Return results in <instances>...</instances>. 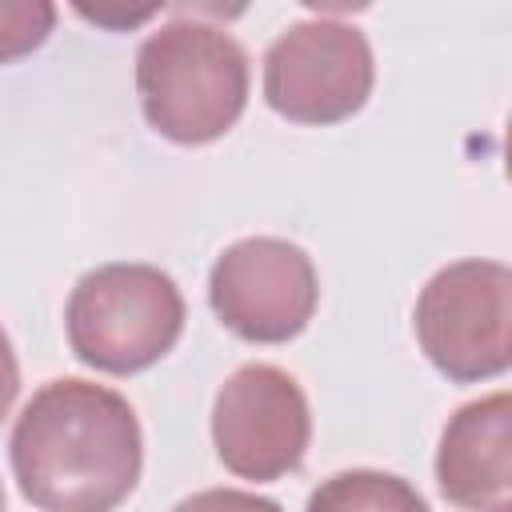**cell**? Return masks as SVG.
<instances>
[{
	"label": "cell",
	"mask_w": 512,
	"mask_h": 512,
	"mask_svg": "<svg viewBox=\"0 0 512 512\" xmlns=\"http://www.w3.org/2000/svg\"><path fill=\"white\" fill-rule=\"evenodd\" d=\"M8 460L24 500L40 512H116L140 484L144 432L116 388L60 376L20 408Z\"/></svg>",
	"instance_id": "1"
},
{
	"label": "cell",
	"mask_w": 512,
	"mask_h": 512,
	"mask_svg": "<svg viewBox=\"0 0 512 512\" xmlns=\"http://www.w3.org/2000/svg\"><path fill=\"white\" fill-rule=\"evenodd\" d=\"M140 112L172 144H212L248 108V52L200 16L180 12L144 36L136 52Z\"/></svg>",
	"instance_id": "2"
},
{
	"label": "cell",
	"mask_w": 512,
	"mask_h": 512,
	"mask_svg": "<svg viewBox=\"0 0 512 512\" xmlns=\"http://www.w3.org/2000/svg\"><path fill=\"white\" fill-rule=\"evenodd\" d=\"M64 332L80 364L108 376H136L176 348L184 332V296L156 264H100L68 292Z\"/></svg>",
	"instance_id": "3"
},
{
	"label": "cell",
	"mask_w": 512,
	"mask_h": 512,
	"mask_svg": "<svg viewBox=\"0 0 512 512\" xmlns=\"http://www.w3.org/2000/svg\"><path fill=\"white\" fill-rule=\"evenodd\" d=\"M412 328L452 384L504 376L512 364V272L500 260H452L416 296Z\"/></svg>",
	"instance_id": "4"
},
{
	"label": "cell",
	"mask_w": 512,
	"mask_h": 512,
	"mask_svg": "<svg viewBox=\"0 0 512 512\" xmlns=\"http://www.w3.org/2000/svg\"><path fill=\"white\" fill-rule=\"evenodd\" d=\"M372 84V44L348 20H296L264 52V100L292 124H340L368 104Z\"/></svg>",
	"instance_id": "5"
},
{
	"label": "cell",
	"mask_w": 512,
	"mask_h": 512,
	"mask_svg": "<svg viewBox=\"0 0 512 512\" xmlns=\"http://www.w3.org/2000/svg\"><path fill=\"white\" fill-rule=\"evenodd\" d=\"M216 320L248 344L296 340L320 304L312 256L284 236H244L228 244L208 272Z\"/></svg>",
	"instance_id": "6"
},
{
	"label": "cell",
	"mask_w": 512,
	"mask_h": 512,
	"mask_svg": "<svg viewBox=\"0 0 512 512\" xmlns=\"http://www.w3.org/2000/svg\"><path fill=\"white\" fill-rule=\"evenodd\" d=\"M312 408L300 380L276 364L236 368L212 400V444L240 480H280L304 464Z\"/></svg>",
	"instance_id": "7"
},
{
	"label": "cell",
	"mask_w": 512,
	"mask_h": 512,
	"mask_svg": "<svg viewBox=\"0 0 512 512\" xmlns=\"http://www.w3.org/2000/svg\"><path fill=\"white\" fill-rule=\"evenodd\" d=\"M436 484L464 512L512 508V396L492 392L460 404L436 448Z\"/></svg>",
	"instance_id": "8"
},
{
	"label": "cell",
	"mask_w": 512,
	"mask_h": 512,
	"mask_svg": "<svg viewBox=\"0 0 512 512\" xmlns=\"http://www.w3.org/2000/svg\"><path fill=\"white\" fill-rule=\"evenodd\" d=\"M304 512H428V500L396 472L348 468L320 480Z\"/></svg>",
	"instance_id": "9"
},
{
	"label": "cell",
	"mask_w": 512,
	"mask_h": 512,
	"mask_svg": "<svg viewBox=\"0 0 512 512\" xmlns=\"http://www.w3.org/2000/svg\"><path fill=\"white\" fill-rule=\"evenodd\" d=\"M56 28L52 0H0V64L32 56Z\"/></svg>",
	"instance_id": "10"
},
{
	"label": "cell",
	"mask_w": 512,
	"mask_h": 512,
	"mask_svg": "<svg viewBox=\"0 0 512 512\" xmlns=\"http://www.w3.org/2000/svg\"><path fill=\"white\" fill-rule=\"evenodd\" d=\"M172 512H284L276 500L260 496V492H244V488H204L184 496Z\"/></svg>",
	"instance_id": "11"
},
{
	"label": "cell",
	"mask_w": 512,
	"mask_h": 512,
	"mask_svg": "<svg viewBox=\"0 0 512 512\" xmlns=\"http://www.w3.org/2000/svg\"><path fill=\"white\" fill-rule=\"evenodd\" d=\"M16 396H20V360H16V348L0 324V424L8 420Z\"/></svg>",
	"instance_id": "12"
},
{
	"label": "cell",
	"mask_w": 512,
	"mask_h": 512,
	"mask_svg": "<svg viewBox=\"0 0 512 512\" xmlns=\"http://www.w3.org/2000/svg\"><path fill=\"white\" fill-rule=\"evenodd\" d=\"M84 20H96V24H104V28H132V24H144V20H152L156 16V8H128V12H120V8H76Z\"/></svg>",
	"instance_id": "13"
},
{
	"label": "cell",
	"mask_w": 512,
	"mask_h": 512,
	"mask_svg": "<svg viewBox=\"0 0 512 512\" xmlns=\"http://www.w3.org/2000/svg\"><path fill=\"white\" fill-rule=\"evenodd\" d=\"M0 512H4V484H0Z\"/></svg>",
	"instance_id": "14"
}]
</instances>
